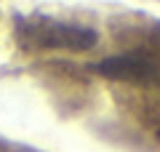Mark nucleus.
<instances>
[{"label": "nucleus", "instance_id": "obj_1", "mask_svg": "<svg viewBox=\"0 0 160 152\" xmlns=\"http://www.w3.org/2000/svg\"><path fill=\"white\" fill-rule=\"evenodd\" d=\"M16 43L24 51H91L99 43V32L86 24L32 13L16 16Z\"/></svg>", "mask_w": 160, "mask_h": 152}, {"label": "nucleus", "instance_id": "obj_2", "mask_svg": "<svg viewBox=\"0 0 160 152\" xmlns=\"http://www.w3.org/2000/svg\"><path fill=\"white\" fill-rule=\"evenodd\" d=\"M93 69L107 80L147 85V88H158L160 85V64L149 53H144V51H126V53L107 56Z\"/></svg>", "mask_w": 160, "mask_h": 152}, {"label": "nucleus", "instance_id": "obj_3", "mask_svg": "<svg viewBox=\"0 0 160 152\" xmlns=\"http://www.w3.org/2000/svg\"><path fill=\"white\" fill-rule=\"evenodd\" d=\"M152 40H155V43L160 45V24H158V27H155V32H152Z\"/></svg>", "mask_w": 160, "mask_h": 152}]
</instances>
